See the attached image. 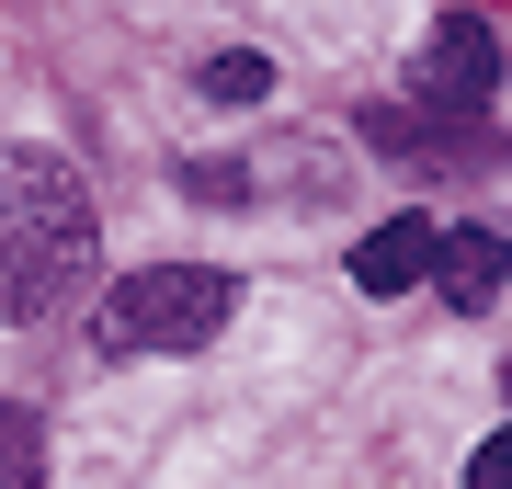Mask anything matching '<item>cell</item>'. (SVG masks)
Listing matches in <instances>:
<instances>
[{
    "label": "cell",
    "instance_id": "obj_1",
    "mask_svg": "<svg viewBox=\"0 0 512 489\" xmlns=\"http://www.w3.org/2000/svg\"><path fill=\"white\" fill-rule=\"evenodd\" d=\"M92 285V194L57 148H0V319H57Z\"/></svg>",
    "mask_w": 512,
    "mask_h": 489
},
{
    "label": "cell",
    "instance_id": "obj_2",
    "mask_svg": "<svg viewBox=\"0 0 512 489\" xmlns=\"http://www.w3.org/2000/svg\"><path fill=\"white\" fill-rule=\"evenodd\" d=\"M239 308V285L217 262H148L126 273V285H103V319H92V342L103 353H194V342H217Z\"/></svg>",
    "mask_w": 512,
    "mask_h": 489
},
{
    "label": "cell",
    "instance_id": "obj_3",
    "mask_svg": "<svg viewBox=\"0 0 512 489\" xmlns=\"http://www.w3.org/2000/svg\"><path fill=\"white\" fill-rule=\"evenodd\" d=\"M421 103H433V114H478V103H490V91H501V46H490V23H478V12H444L433 23V35H421Z\"/></svg>",
    "mask_w": 512,
    "mask_h": 489
},
{
    "label": "cell",
    "instance_id": "obj_4",
    "mask_svg": "<svg viewBox=\"0 0 512 489\" xmlns=\"http://www.w3.org/2000/svg\"><path fill=\"white\" fill-rule=\"evenodd\" d=\"M433 217H387V228H365L353 239V285L365 296H410V285H433Z\"/></svg>",
    "mask_w": 512,
    "mask_h": 489
},
{
    "label": "cell",
    "instance_id": "obj_5",
    "mask_svg": "<svg viewBox=\"0 0 512 489\" xmlns=\"http://www.w3.org/2000/svg\"><path fill=\"white\" fill-rule=\"evenodd\" d=\"M501 273H512V251H501V239L490 228H444L433 239V296H444V308H490V296H501Z\"/></svg>",
    "mask_w": 512,
    "mask_h": 489
},
{
    "label": "cell",
    "instance_id": "obj_6",
    "mask_svg": "<svg viewBox=\"0 0 512 489\" xmlns=\"http://www.w3.org/2000/svg\"><path fill=\"white\" fill-rule=\"evenodd\" d=\"M194 91H205V103H262V91H274V57L228 46V57H205V69H194Z\"/></svg>",
    "mask_w": 512,
    "mask_h": 489
},
{
    "label": "cell",
    "instance_id": "obj_7",
    "mask_svg": "<svg viewBox=\"0 0 512 489\" xmlns=\"http://www.w3.org/2000/svg\"><path fill=\"white\" fill-rule=\"evenodd\" d=\"M0 489H46V433H35V410H12V399H0Z\"/></svg>",
    "mask_w": 512,
    "mask_h": 489
},
{
    "label": "cell",
    "instance_id": "obj_8",
    "mask_svg": "<svg viewBox=\"0 0 512 489\" xmlns=\"http://www.w3.org/2000/svg\"><path fill=\"white\" fill-rule=\"evenodd\" d=\"M239 182H251L239 160H194V171H183V194H205V205H239Z\"/></svg>",
    "mask_w": 512,
    "mask_h": 489
},
{
    "label": "cell",
    "instance_id": "obj_9",
    "mask_svg": "<svg viewBox=\"0 0 512 489\" xmlns=\"http://www.w3.org/2000/svg\"><path fill=\"white\" fill-rule=\"evenodd\" d=\"M467 489H512V421H501V433L467 455Z\"/></svg>",
    "mask_w": 512,
    "mask_h": 489
}]
</instances>
